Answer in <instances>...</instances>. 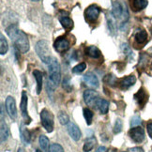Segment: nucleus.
<instances>
[{"label": "nucleus", "mask_w": 152, "mask_h": 152, "mask_svg": "<svg viewBox=\"0 0 152 152\" xmlns=\"http://www.w3.org/2000/svg\"><path fill=\"white\" fill-rule=\"evenodd\" d=\"M134 100L136 101L139 107L143 108L148 100V95L144 88H140L136 94H134Z\"/></svg>", "instance_id": "nucleus-13"}, {"label": "nucleus", "mask_w": 152, "mask_h": 152, "mask_svg": "<svg viewBox=\"0 0 152 152\" xmlns=\"http://www.w3.org/2000/svg\"><path fill=\"white\" fill-rule=\"evenodd\" d=\"M148 128V135L152 138V122H149L147 126Z\"/></svg>", "instance_id": "nucleus-36"}, {"label": "nucleus", "mask_w": 152, "mask_h": 152, "mask_svg": "<svg viewBox=\"0 0 152 152\" xmlns=\"http://www.w3.org/2000/svg\"><path fill=\"white\" fill-rule=\"evenodd\" d=\"M122 51H123V52L125 53V54H126L127 56H129L130 57L132 56V52L131 48L129 47V46H128L127 44H123V45H122Z\"/></svg>", "instance_id": "nucleus-34"}, {"label": "nucleus", "mask_w": 152, "mask_h": 152, "mask_svg": "<svg viewBox=\"0 0 152 152\" xmlns=\"http://www.w3.org/2000/svg\"><path fill=\"white\" fill-rule=\"evenodd\" d=\"M86 55L92 58H100L102 56L101 51L99 50V48L93 45L88 46V47L86 48Z\"/></svg>", "instance_id": "nucleus-22"}, {"label": "nucleus", "mask_w": 152, "mask_h": 152, "mask_svg": "<svg viewBox=\"0 0 152 152\" xmlns=\"http://www.w3.org/2000/svg\"><path fill=\"white\" fill-rule=\"evenodd\" d=\"M95 152H107V148L105 147H100L98 148V149Z\"/></svg>", "instance_id": "nucleus-38"}, {"label": "nucleus", "mask_w": 152, "mask_h": 152, "mask_svg": "<svg viewBox=\"0 0 152 152\" xmlns=\"http://www.w3.org/2000/svg\"><path fill=\"white\" fill-rule=\"evenodd\" d=\"M96 106L97 108L100 110V112L102 115L107 114L108 109H109V102L106 100H103V99H100L99 98L97 102H96Z\"/></svg>", "instance_id": "nucleus-20"}, {"label": "nucleus", "mask_w": 152, "mask_h": 152, "mask_svg": "<svg viewBox=\"0 0 152 152\" xmlns=\"http://www.w3.org/2000/svg\"><path fill=\"white\" fill-rule=\"evenodd\" d=\"M20 108H21L22 115L24 116V118L26 120L29 119V116L27 114V95H26V91L22 92V101H21V104H20Z\"/></svg>", "instance_id": "nucleus-18"}, {"label": "nucleus", "mask_w": 152, "mask_h": 152, "mask_svg": "<svg viewBox=\"0 0 152 152\" xmlns=\"http://www.w3.org/2000/svg\"><path fill=\"white\" fill-rule=\"evenodd\" d=\"M135 82H136L135 76L130 75V76H127V77H124L119 80V86L122 89H127L135 84Z\"/></svg>", "instance_id": "nucleus-16"}, {"label": "nucleus", "mask_w": 152, "mask_h": 152, "mask_svg": "<svg viewBox=\"0 0 152 152\" xmlns=\"http://www.w3.org/2000/svg\"><path fill=\"white\" fill-rule=\"evenodd\" d=\"M33 75L37 81V94H39L42 89V80H43V73L42 72L35 69L33 72Z\"/></svg>", "instance_id": "nucleus-21"}, {"label": "nucleus", "mask_w": 152, "mask_h": 152, "mask_svg": "<svg viewBox=\"0 0 152 152\" xmlns=\"http://www.w3.org/2000/svg\"><path fill=\"white\" fill-rule=\"evenodd\" d=\"M84 118L86 121V124L87 125H91L92 123V120H93V115H94V114H93V112L91 110H89L88 108H85L84 109Z\"/></svg>", "instance_id": "nucleus-27"}, {"label": "nucleus", "mask_w": 152, "mask_h": 152, "mask_svg": "<svg viewBox=\"0 0 152 152\" xmlns=\"http://www.w3.org/2000/svg\"><path fill=\"white\" fill-rule=\"evenodd\" d=\"M98 99V93L94 90L88 89L84 92V101L88 106H95Z\"/></svg>", "instance_id": "nucleus-11"}, {"label": "nucleus", "mask_w": 152, "mask_h": 152, "mask_svg": "<svg viewBox=\"0 0 152 152\" xmlns=\"http://www.w3.org/2000/svg\"><path fill=\"white\" fill-rule=\"evenodd\" d=\"M63 87L65 89H67L68 91H71L72 89V86L69 85V78H65L63 81Z\"/></svg>", "instance_id": "nucleus-35"}, {"label": "nucleus", "mask_w": 152, "mask_h": 152, "mask_svg": "<svg viewBox=\"0 0 152 152\" xmlns=\"http://www.w3.org/2000/svg\"><path fill=\"white\" fill-rule=\"evenodd\" d=\"M35 49H36V53L38 54L39 57L42 59L44 63L48 64L52 57H51V51L49 48V43L48 42L42 39V40H39V42H37L36 46H35Z\"/></svg>", "instance_id": "nucleus-4"}, {"label": "nucleus", "mask_w": 152, "mask_h": 152, "mask_svg": "<svg viewBox=\"0 0 152 152\" xmlns=\"http://www.w3.org/2000/svg\"><path fill=\"white\" fill-rule=\"evenodd\" d=\"M107 20L109 28L112 31H115V28L118 27V22L120 23V26L127 23L129 20V11L123 0H115L114 2L111 15Z\"/></svg>", "instance_id": "nucleus-1"}, {"label": "nucleus", "mask_w": 152, "mask_h": 152, "mask_svg": "<svg viewBox=\"0 0 152 152\" xmlns=\"http://www.w3.org/2000/svg\"><path fill=\"white\" fill-rule=\"evenodd\" d=\"M130 152H144V150L141 148H133L130 149Z\"/></svg>", "instance_id": "nucleus-37"}, {"label": "nucleus", "mask_w": 152, "mask_h": 152, "mask_svg": "<svg viewBox=\"0 0 152 152\" xmlns=\"http://www.w3.org/2000/svg\"><path fill=\"white\" fill-rule=\"evenodd\" d=\"M20 136L22 141L24 142L26 145H28L30 143V140H31V134L29 132V131L27 129H26V127L24 126V124H22L20 127Z\"/></svg>", "instance_id": "nucleus-19"}, {"label": "nucleus", "mask_w": 152, "mask_h": 152, "mask_svg": "<svg viewBox=\"0 0 152 152\" xmlns=\"http://www.w3.org/2000/svg\"><path fill=\"white\" fill-rule=\"evenodd\" d=\"M49 145H50V142H49V139L47 137H46L45 135H40L39 136V145H40V148H42V149L44 152L48 150Z\"/></svg>", "instance_id": "nucleus-26"}, {"label": "nucleus", "mask_w": 152, "mask_h": 152, "mask_svg": "<svg viewBox=\"0 0 152 152\" xmlns=\"http://www.w3.org/2000/svg\"><path fill=\"white\" fill-rule=\"evenodd\" d=\"M32 1H34V2H38V1H39V0H32Z\"/></svg>", "instance_id": "nucleus-40"}, {"label": "nucleus", "mask_w": 152, "mask_h": 152, "mask_svg": "<svg viewBox=\"0 0 152 152\" xmlns=\"http://www.w3.org/2000/svg\"><path fill=\"white\" fill-rule=\"evenodd\" d=\"M36 152H42V151H40L39 149H37V150H36Z\"/></svg>", "instance_id": "nucleus-41"}, {"label": "nucleus", "mask_w": 152, "mask_h": 152, "mask_svg": "<svg viewBox=\"0 0 152 152\" xmlns=\"http://www.w3.org/2000/svg\"><path fill=\"white\" fill-rule=\"evenodd\" d=\"M141 123H142L141 118H140L138 115H135V116H133V118H132V121H131V126H132V128L138 127L139 125H141Z\"/></svg>", "instance_id": "nucleus-32"}, {"label": "nucleus", "mask_w": 152, "mask_h": 152, "mask_svg": "<svg viewBox=\"0 0 152 152\" xmlns=\"http://www.w3.org/2000/svg\"><path fill=\"white\" fill-rule=\"evenodd\" d=\"M129 3H130L131 9L137 12L147 7L148 1V0H129Z\"/></svg>", "instance_id": "nucleus-15"}, {"label": "nucleus", "mask_w": 152, "mask_h": 152, "mask_svg": "<svg viewBox=\"0 0 152 152\" xmlns=\"http://www.w3.org/2000/svg\"><path fill=\"white\" fill-rule=\"evenodd\" d=\"M49 152H64V151H63V148L61 147L60 145H58V144H53L51 147H50Z\"/></svg>", "instance_id": "nucleus-33"}, {"label": "nucleus", "mask_w": 152, "mask_h": 152, "mask_svg": "<svg viewBox=\"0 0 152 152\" xmlns=\"http://www.w3.org/2000/svg\"><path fill=\"white\" fill-rule=\"evenodd\" d=\"M86 68V64L85 62H82L80 64H78L77 66H75L73 69H72V72L74 73H81L83 72Z\"/></svg>", "instance_id": "nucleus-30"}, {"label": "nucleus", "mask_w": 152, "mask_h": 152, "mask_svg": "<svg viewBox=\"0 0 152 152\" xmlns=\"http://www.w3.org/2000/svg\"><path fill=\"white\" fill-rule=\"evenodd\" d=\"M6 33L8 34V36L13 42L15 47L21 53L25 54L29 50V42L26 34L20 30L16 25L9 26L6 28Z\"/></svg>", "instance_id": "nucleus-2"}, {"label": "nucleus", "mask_w": 152, "mask_h": 152, "mask_svg": "<svg viewBox=\"0 0 152 152\" xmlns=\"http://www.w3.org/2000/svg\"><path fill=\"white\" fill-rule=\"evenodd\" d=\"M40 120L47 132H52L54 130V116L48 110L43 109L40 113Z\"/></svg>", "instance_id": "nucleus-5"}, {"label": "nucleus", "mask_w": 152, "mask_h": 152, "mask_svg": "<svg viewBox=\"0 0 152 152\" xmlns=\"http://www.w3.org/2000/svg\"><path fill=\"white\" fill-rule=\"evenodd\" d=\"M112 152H115V151H112Z\"/></svg>", "instance_id": "nucleus-44"}, {"label": "nucleus", "mask_w": 152, "mask_h": 152, "mask_svg": "<svg viewBox=\"0 0 152 152\" xmlns=\"http://www.w3.org/2000/svg\"><path fill=\"white\" fill-rule=\"evenodd\" d=\"M8 49H9V45L7 40L5 39L4 36L1 34L0 35V54L5 55L8 52Z\"/></svg>", "instance_id": "nucleus-25"}, {"label": "nucleus", "mask_w": 152, "mask_h": 152, "mask_svg": "<svg viewBox=\"0 0 152 152\" xmlns=\"http://www.w3.org/2000/svg\"><path fill=\"white\" fill-rule=\"evenodd\" d=\"M148 33L145 29L139 28L133 34V45L136 48H142L148 42Z\"/></svg>", "instance_id": "nucleus-6"}, {"label": "nucleus", "mask_w": 152, "mask_h": 152, "mask_svg": "<svg viewBox=\"0 0 152 152\" xmlns=\"http://www.w3.org/2000/svg\"><path fill=\"white\" fill-rule=\"evenodd\" d=\"M95 145H96V139H95V137L87 138L85 141L84 147H83L84 152H89V151H91L93 149V148L95 147Z\"/></svg>", "instance_id": "nucleus-24"}, {"label": "nucleus", "mask_w": 152, "mask_h": 152, "mask_svg": "<svg viewBox=\"0 0 152 152\" xmlns=\"http://www.w3.org/2000/svg\"><path fill=\"white\" fill-rule=\"evenodd\" d=\"M18 152H25V151H24V149H23V148H20L18 149Z\"/></svg>", "instance_id": "nucleus-39"}, {"label": "nucleus", "mask_w": 152, "mask_h": 152, "mask_svg": "<svg viewBox=\"0 0 152 152\" xmlns=\"http://www.w3.org/2000/svg\"><path fill=\"white\" fill-rule=\"evenodd\" d=\"M101 12V9L97 5H90L85 10V19L86 22L93 24L99 18V15Z\"/></svg>", "instance_id": "nucleus-7"}, {"label": "nucleus", "mask_w": 152, "mask_h": 152, "mask_svg": "<svg viewBox=\"0 0 152 152\" xmlns=\"http://www.w3.org/2000/svg\"><path fill=\"white\" fill-rule=\"evenodd\" d=\"M69 46H71V44H69V40L66 38H62V37L57 38L56 39V42H54L55 50L58 53H60V54L67 52L69 49Z\"/></svg>", "instance_id": "nucleus-9"}, {"label": "nucleus", "mask_w": 152, "mask_h": 152, "mask_svg": "<svg viewBox=\"0 0 152 152\" xmlns=\"http://www.w3.org/2000/svg\"><path fill=\"white\" fill-rule=\"evenodd\" d=\"M129 135L135 143H142L145 139V132L141 127H134L129 132Z\"/></svg>", "instance_id": "nucleus-8"}, {"label": "nucleus", "mask_w": 152, "mask_h": 152, "mask_svg": "<svg viewBox=\"0 0 152 152\" xmlns=\"http://www.w3.org/2000/svg\"><path fill=\"white\" fill-rule=\"evenodd\" d=\"M6 109L11 119H16L17 118V110H16V104L15 100L13 97L9 96L6 99Z\"/></svg>", "instance_id": "nucleus-10"}, {"label": "nucleus", "mask_w": 152, "mask_h": 152, "mask_svg": "<svg viewBox=\"0 0 152 152\" xmlns=\"http://www.w3.org/2000/svg\"><path fill=\"white\" fill-rule=\"evenodd\" d=\"M84 83L86 84L87 86H89L91 87H98L99 86V80L97 78V76L95 74H93L92 72H87L84 75L83 77Z\"/></svg>", "instance_id": "nucleus-14"}, {"label": "nucleus", "mask_w": 152, "mask_h": 152, "mask_svg": "<svg viewBox=\"0 0 152 152\" xmlns=\"http://www.w3.org/2000/svg\"><path fill=\"white\" fill-rule=\"evenodd\" d=\"M0 133H1V143H4L10 136V131L8 125L4 121L3 107H1V130H0Z\"/></svg>", "instance_id": "nucleus-17"}, {"label": "nucleus", "mask_w": 152, "mask_h": 152, "mask_svg": "<svg viewBox=\"0 0 152 152\" xmlns=\"http://www.w3.org/2000/svg\"><path fill=\"white\" fill-rule=\"evenodd\" d=\"M116 78L115 76H114L113 74H107L105 77L103 78V82L107 85H111V86H115V84L116 83Z\"/></svg>", "instance_id": "nucleus-28"}, {"label": "nucleus", "mask_w": 152, "mask_h": 152, "mask_svg": "<svg viewBox=\"0 0 152 152\" xmlns=\"http://www.w3.org/2000/svg\"><path fill=\"white\" fill-rule=\"evenodd\" d=\"M48 71H49L50 84L54 87H56L58 84L60 83V79H61L60 65L56 60V58L52 57L51 61L48 63Z\"/></svg>", "instance_id": "nucleus-3"}, {"label": "nucleus", "mask_w": 152, "mask_h": 152, "mask_svg": "<svg viewBox=\"0 0 152 152\" xmlns=\"http://www.w3.org/2000/svg\"><path fill=\"white\" fill-rule=\"evenodd\" d=\"M122 127H123V123H122L121 119H116L115 123V126H114V132L116 134V133H119L121 131H122Z\"/></svg>", "instance_id": "nucleus-31"}, {"label": "nucleus", "mask_w": 152, "mask_h": 152, "mask_svg": "<svg viewBox=\"0 0 152 152\" xmlns=\"http://www.w3.org/2000/svg\"><path fill=\"white\" fill-rule=\"evenodd\" d=\"M58 120L62 125H68L69 123V116L66 113L64 112H59L58 114Z\"/></svg>", "instance_id": "nucleus-29"}, {"label": "nucleus", "mask_w": 152, "mask_h": 152, "mask_svg": "<svg viewBox=\"0 0 152 152\" xmlns=\"http://www.w3.org/2000/svg\"><path fill=\"white\" fill-rule=\"evenodd\" d=\"M151 68H152V64H151Z\"/></svg>", "instance_id": "nucleus-42"}, {"label": "nucleus", "mask_w": 152, "mask_h": 152, "mask_svg": "<svg viewBox=\"0 0 152 152\" xmlns=\"http://www.w3.org/2000/svg\"><path fill=\"white\" fill-rule=\"evenodd\" d=\"M67 130H68L69 136H71L74 141H78V140H80V138L82 136V133H81L79 127L75 123H73V122H69L67 125Z\"/></svg>", "instance_id": "nucleus-12"}, {"label": "nucleus", "mask_w": 152, "mask_h": 152, "mask_svg": "<svg viewBox=\"0 0 152 152\" xmlns=\"http://www.w3.org/2000/svg\"><path fill=\"white\" fill-rule=\"evenodd\" d=\"M59 22H60L61 26L65 29H67V30H71V29L73 27V21L68 16L60 15L59 16Z\"/></svg>", "instance_id": "nucleus-23"}, {"label": "nucleus", "mask_w": 152, "mask_h": 152, "mask_svg": "<svg viewBox=\"0 0 152 152\" xmlns=\"http://www.w3.org/2000/svg\"><path fill=\"white\" fill-rule=\"evenodd\" d=\"M151 33H152V29H151Z\"/></svg>", "instance_id": "nucleus-43"}]
</instances>
